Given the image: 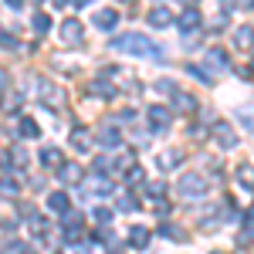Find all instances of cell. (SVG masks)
Here are the masks:
<instances>
[{
  "mask_svg": "<svg viewBox=\"0 0 254 254\" xmlns=\"http://www.w3.org/2000/svg\"><path fill=\"white\" fill-rule=\"evenodd\" d=\"M0 193L3 196H17V183H14V180H0Z\"/></svg>",
  "mask_w": 254,
  "mask_h": 254,
  "instance_id": "f1b7e54d",
  "label": "cell"
},
{
  "mask_svg": "<svg viewBox=\"0 0 254 254\" xmlns=\"http://www.w3.org/2000/svg\"><path fill=\"white\" fill-rule=\"evenodd\" d=\"M27 224H31V234H34V237H44V234H48V217L31 214V220H27Z\"/></svg>",
  "mask_w": 254,
  "mask_h": 254,
  "instance_id": "ac0fdd59",
  "label": "cell"
},
{
  "mask_svg": "<svg viewBox=\"0 0 254 254\" xmlns=\"http://www.w3.org/2000/svg\"><path fill=\"white\" fill-rule=\"evenodd\" d=\"M7 88V71H0V92Z\"/></svg>",
  "mask_w": 254,
  "mask_h": 254,
  "instance_id": "d590c367",
  "label": "cell"
},
{
  "mask_svg": "<svg viewBox=\"0 0 254 254\" xmlns=\"http://www.w3.org/2000/svg\"><path fill=\"white\" fill-rule=\"evenodd\" d=\"M207 64H210L214 71H224V68H227V51H220V48H214V51L207 55ZM214 71H210V75H214Z\"/></svg>",
  "mask_w": 254,
  "mask_h": 254,
  "instance_id": "9a60e30c",
  "label": "cell"
},
{
  "mask_svg": "<svg viewBox=\"0 0 254 254\" xmlns=\"http://www.w3.org/2000/svg\"><path fill=\"white\" fill-rule=\"evenodd\" d=\"M149 122H153V129H170V109L153 105V109H149Z\"/></svg>",
  "mask_w": 254,
  "mask_h": 254,
  "instance_id": "8fae6325",
  "label": "cell"
},
{
  "mask_svg": "<svg viewBox=\"0 0 254 254\" xmlns=\"http://www.w3.org/2000/svg\"><path fill=\"white\" fill-rule=\"evenodd\" d=\"M112 48H116V51H129V55H136V58H163V51H159L146 34H122V38L112 41Z\"/></svg>",
  "mask_w": 254,
  "mask_h": 254,
  "instance_id": "6da1fadb",
  "label": "cell"
},
{
  "mask_svg": "<svg viewBox=\"0 0 254 254\" xmlns=\"http://www.w3.org/2000/svg\"><path fill=\"white\" fill-rule=\"evenodd\" d=\"M156 92H163V95H173L176 92V85L170 78H163V81H156Z\"/></svg>",
  "mask_w": 254,
  "mask_h": 254,
  "instance_id": "4dcf8cb0",
  "label": "cell"
},
{
  "mask_svg": "<svg viewBox=\"0 0 254 254\" xmlns=\"http://www.w3.org/2000/svg\"><path fill=\"white\" fill-rule=\"evenodd\" d=\"M173 105L180 109V112H183V116H193V109H196V98H193V95H187V92H180V88H176V92H173Z\"/></svg>",
  "mask_w": 254,
  "mask_h": 254,
  "instance_id": "ba28073f",
  "label": "cell"
},
{
  "mask_svg": "<svg viewBox=\"0 0 254 254\" xmlns=\"http://www.w3.org/2000/svg\"><path fill=\"white\" fill-rule=\"evenodd\" d=\"M180 27H183V34H187V31H196V27H200V10H196V7H187V10L180 14Z\"/></svg>",
  "mask_w": 254,
  "mask_h": 254,
  "instance_id": "30bf717a",
  "label": "cell"
},
{
  "mask_svg": "<svg viewBox=\"0 0 254 254\" xmlns=\"http://www.w3.org/2000/svg\"><path fill=\"white\" fill-rule=\"evenodd\" d=\"M119 210H139L136 196H119Z\"/></svg>",
  "mask_w": 254,
  "mask_h": 254,
  "instance_id": "484cf974",
  "label": "cell"
},
{
  "mask_svg": "<svg viewBox=\"0 0 254 254\" xmlns=\"http://www.w3.org/2000/svg\"><path fill=\"white\" fill-rule=\"evenodd\" d=\"M31 24H34V31H38V34H48V31H51V17H48L44 10H38V14L31 17Z\"/></svg>",
  "mask_w": 254,
  "mask_h": 254,
  "instance_id": "ffe728a7",
  "label": "cell"
},
{
  "mask_svg": "<svg viewBox=\"0 0 254 254\" xmlns=\"http://www.w3.org/2000/svg\"><path fill=\"white\" fill-rule=\"evenodd\" d=\"M126 183H129V187H139V183H142V170H139V166H132V170L126 173Z\"/></svg>",
  "mask_w": 254,
  "mask_h": 254,
  "instance_id": "4316f807",
  "label": "cell"
},
{
  "mask_svg": "<svg viewBox=\"0 0 254 254\" xmlns=\"http://www.w3.org/2000/svg\"><path fill=\"white\" fill-rule=\"evenodd\" d=\"M149 24H153V27H170V24H173V10H170V7H153V10H149Z\"/></svg>",
  "mask_w": 254,
  "mask_h": 254,
  "instance_id": "52a82bcc",
  "label": "cell"
},
{
  "mask_svg": "<svg viewBox=\"0 0 254 254\" xmlns=\"http://www.w3.org/2000/svg\"><path fill=\"white\" fill-rule=\"evenodd\" d=\"M71 146H75L78 153H85V149L92 146V139H88V132H85V129H75V132H71Z\"/></svg>",
  "mask_w": 254,
  "mask_h": 254,
  "instance_id": "d6986e66",
  "label": "cell"
},
{
  "mask_svg": "<svg viewBox=\"0 0 254 254\" xmlns=\"http://www.w3.org/2000/svg\"><path fill=\"white\" fill-rule=\"evenodd\" d=\"M95 220L102 224V227H109V224H112V210H109V207H98V210H95Z\"/></svg>",
  "mask_w": 254,
  "mask_h": 254,
  "instance_id": "d4e9b609",
  "label": "cell"
},
{
  "mask_svg": "<svg viewBox=\"0 0 254 254\" xmlns=\"http://www.w3.org/2000/svg\"><path fill=\"white\" fill-rule=\"evenodd\" d=\"M61 41L64 44H78L81 41V20H75V17L61 20Z\"/></svg>",
  "mask_w": 254,
  "mask_h": 254,
  "instance_id": "3957f363",
  "label": "cell"
},
{
  "mask_svg": "<svg viewBox=\"0 0 254 254\" xmlns=\"http://www.w3.org/2000/svg\"><path fill=\"white\" fill-rule=\"evenodd\" d=\"M214 139L224 146V149H234L237 146V136H234V129H231L227 122H214Z\"/></svg>",
  "mask_w": 254,
  "mask_h": 254,
  "instance_id": "277c9868",
  "label": "cell"
},
{
  "mask_svg": "<svg viewBox=\"0 0 254 254\" xmlns=\"http://www.w3.org/2000/svg\"><path fill=\"white\" fill-rule=\"evenodd\" d=\"M180 193L190 196V200L203 196V193H207V176H200V173H183V176H180Z\"/></svg>",
  "mask_w": 254,
  "mask_h": 254,
  "instance_id": "7a4b0ae2",
  "label": "cell"
},
{
  "mask_svg": "<svg viewBox=\"0 0 254 254\" xmlns=\"http://www.w3.org/2000/svg\"><path fill=\"white\" fill-rule=\"evenodd\" d=\"M58 176L64 180V183H81V176H85V170H81L78 163H61Z\"/></svg>",
  "mask_w": 254,
  "mask_h": 254,
  "instance_id": "9c48e42d",
  "label": "cell"
},
{
  "mask_svg": "<svg viewBox=\"0 0 254 254\" xmlns=\"http://www.w3.org/2000/svg\"><path fill=\"white\" fill-rule=\"evenodd\" d=\"M163 234H166V237H183V231L173 227V224H163Z\"/></svg>",
  "mask_w": 254,
  "mask_h": 254,
  "instance_id": "836d02e7",
  "label": "cell"
},
{
  "mask_svg": "<svg viewBox=\"0 0 254 254\" xmlns=\"http://www.w3.org/2000/svg\"><path fill=\"white\" fill-rule=\"evenodd\" d=\"M214 254H220V251H214Z\"/></svg>",
  "mask_w": 254,
  "mask_h": 254,
  "instance_id": "8d00e7d4",
  "label": "cell"
},
{
  "mask_svg": "<svg viewBox=\"0 0 254 254\" xmlns=\"http://www.w3.org/2000/svg\"><path fill=\"white\" fill-rule=\"evenodd\" d=\"M163 193H166L163 183H149V196H153V200H163Z\"/></svg>",
  "mask_w": 254,
  "mask_h": 254,
  "instance_id": "1f68e13d",
  "label": "cell"
},
{
  "mask_svg": "<svg viewBox=\"0 0 254 254\" xmlns=\"http://www.w3.org/2000/svg\"><path fill=\"white\" fill-rule=\"evenodd\" d=\"M88 190H92V193H112V183H109V180H102V176H95Z\"/></svg>",
  "mask_w": 254,
  "mask_h": 254,
  "instance_id": "cb8c5ba5",
  "label": "cell"
},
{
  "mask_svg": "<svg viewBox=\"0 0 254 254\" xmlns=\"http://www.w3.org/2000/svg\"><path fill=\"white\" fill-rule=\"evenodd\" d=\"M14 163H17L14 170H24V166H27V153H24V149H14Z\"/></svg>",
  "mask_w": 254,
  "mask_h": 254,
  "instance_id": "d6a6232c",
  "label": "cell"
},
{
  "mask_svg": "<svg viewBox=\"0 0 254 254\" xmlns=\"http://www.w3.org/2000/svg\"><path fill=\"white\" fill-rule=\"evenodd\" d=\"M20 136H27V139H38L41 136V129H38V122H34V119H20Z\"/></svg>",
  "mask_w": 254,
  "mask_h": 254,
  "instance_id": "44dd1931",
  "label": "cell"
},
{
  "mask_svg": "<svg viewBox=\"0 0 254 254\" xmlns=\"http://www.w3.org/2000/svg\"><path fill=\"white\" fill-rule=\"evenodd\" d=\"M129 244L142 251V248L149 244V231H146V227H132V231H129Z\"/></svg>",
  "mask_w": 254,
  "mask_h": 254,
  "instance_id": "2e32d148",
  "label": "cell"
},
{
  "mask_svg": "<svg viewBox=\"0 0 254 254\" xmlns=\"http://www.w3.org/2000/svg\"><path fill=\"white\" fill-rule=\"evenodd\" d=\"M159 170H176L180 163H183V153L180 149H166V153H159Z\"/></svg>",
  "mask_w": 254,
  "mask_h": 254,
  "instance_id": "7c38bea8",
  "label": "cell"
},
{
  "mask_svg": "<svg viewBox=\"0 0 254 254\" xmlns=\"http://www.w3.org/2000/svg\"><path fill=\"white\" fill-rule=\"evenodd\" d=\"M0 44H3V48H17V38H14V34H0Z\"/></svg>",
  "mask_w": 254,
  "mask_h": 254,
  "instance_id": "e575fe53",
  "label": "cell"
},
{
  "mask_svg": "<svg viewBox=\"0 0 254 254\" xmlns=\"http://www.w3.org/2000/svg\"><path fill=\"white\" fill-rule=\"evenodd\" d=\"M98 142H102V146H109V149H116L119 142H122V136H119L116 126H109V129L102 126V132H98Z\"/></svg>",
  "mask_w": 254,
  "mask_h": 254,
  "instance_id": "4fadbf2b",
  "label": "cell"
},
{
  "mask_svg": "<svg viewBox=\"0 0 254 254\" xmlns=\"http://www.w3.org/2000/svg\"><path fill=\"white\" fill-rule=\"evenodd\" d=\"M92 95L112 98V95H116V88H112V85H109V81H95V85H92Z\"/></svg>",
  "mask_w": 254,
  "mask_h": 254,
  "instance_id": "603a6c76",
  "label": "cell"
},
{
  "mask_svg": "<svg viewBox=\"0 0 254 254\" xmlns=\"http://www.w3.org/2000/svg\"><path fill=\"white\" fill-rule=\"evenodd\" d=\"M116 24H119L116 10H98L95 14V27H105V31H109V27H116Z\"/></svg>",
  "mask_w": 254,
  "mask_h": 254,
  "instance_id": "e0dca14e",
  "label": "cell"
},
{
  "mask_svg": "<svg viewBox=\"0 0 254 254\" xmlns=\"http://www.w3.org/2000/svg\"><path fill=\"white\" fill-rule=\"evenodd\" d=\"M41 98L44 102H61V88H41Z\"/></svg>",
  "mask_w": 254,
  "mask_h": 254,
  "instance_id": "f546056e",
  "label": "cell"
},
{
  "mask_svg": "<svg viewBox=\"0 0 254 254\" xmlns=\"http://www.w3.org/2000/svg\"><path fill=\"white\" fill-rule=\"evenodd\" d=\"M234 44H237V48H244V51L251 48V27H248V24H244V27H237V31H234Z\"/></svg>",
  "mask_w": 254,
  "mask_h": 254,
  "instance_id": "7402d4cb",
  "label": "cell"
},
{
  "mask_svg": "<svg viewBox=\"0 0 254 254\" xmlns=\"http://www.w3.org/2000/svg\"><path fill=\"white\" fill-rule=\"evenodd\" d=\"M41 163H44L48 170H61L64 156H61V149H58V146H44V149H41Z\"/></svg>",
  "mask_w": 254,
  "mask_h": 254,
  "instance_id": "8992f818",
  "label": "cell"
},
{
  "mask_svg": "<svg viewBox=\"0 0 254 254\" xmlns=\"http://www.w3.org/2000/svg\"><path fill=\"white\" fill-rule=\"evenodd\" d=\"M237 180H241V187H244V190H251V166H248V163L241 166V173H237Z\"/></svg>",
  "mask_w": 254,
  "mask_h": 254,
  "instance_id": "83f0119b",
  "label": "cell"
},
{
  "mask_svg": "<svg viewBox=\"0 0 254 254\" xmlns=\"http://www.w3.org/2000/svg\"><path fill=\"white\" fill-rule=\"evenodd\" d=\"M85 234V220H81V214H68L64 217V237L68 241H75V237Z\"/></svg>",
  "mask_w": 254,
  "mask_h": 254,
  "instance_id": "5b68a950",
  "label": "cell"
},
{
  "mask_svg": "<svg viewBox=\"0 0 254 254\" xmlns=\"http://www.w3.org/2000/svg\"><path fill=\"white\" fill-rule=\"evenodd\" d=\"M48 207H51L55 214H68L71 200H68V193H51V196H48Z\"/></svg>",
  "mask_w": 254,
  "mask_h": 254,
  "instance_id": "5bb4252c",
  "label": "cell"
}]
</instances>
